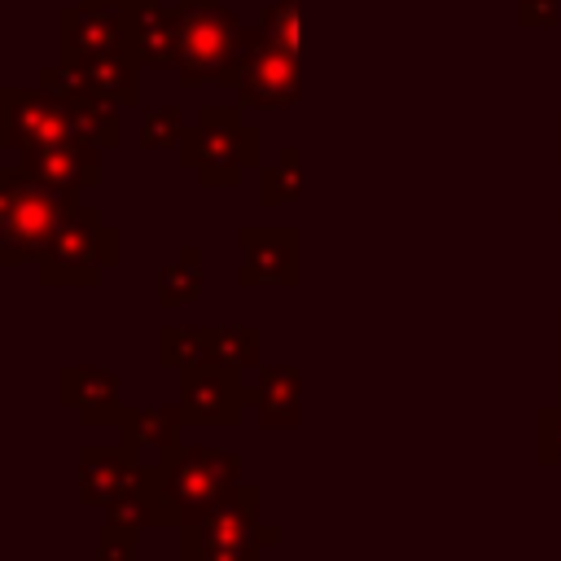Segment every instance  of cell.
Masks as SVG:
<instances>
[{
    "label": "cell",
    "instance_id": "26",
    "mask_svg": "<svg viewBox=\"0 0 561 561\" xmlns=\"http://www.w3.org/2000/svg\"><path fill=\"white\" fill-rule=\"evenodd\" d=\"M96 539H101V548H96V561H136V539H140V530L105 522Z\"/></svg>",
    "mask_w": 561,
    "mask_h": 561
},
{
    "label": "cell",
    "instance_id": "6",
    "mask_svg": "<svg viewBox=\"0 0 561 561\" xmlns=\"http://www.w3.org/2000/svg\"><path fill=\"white\" fill-rule=\"evenodd\" d=\"M158 482L171 495L180 526L206 517L232 486H241V456L224 451V447H202V443H180L162 465H158ZM175 526V530H180Z\"/></svg>",
    "mask_w": 561,
    "mask_h": 561
},
{
    "label": "cell",
    "instance_id": "3",
    "mask_svg": "<svg viewBox=\"0 0 561 561\" xmlns=\"http://www.w3.org/2000/svg\"><path fill=\"white\" fill-rule=\"evenodd\" d=\"M259 482L232 486L206 517L175 530V561H267L280 530L259 522Z\"/></svg>",
    "mask_w": 561,
    "mask_h": 561
},
{
    "label": "cell",
    "instance_id": "9",
    "mask_svg": "<svg viewBox=\"0 0 561 561\" xmlns=\"http://www.w3.org/2000/svg\"><path fill=\"white\" fill-rule=\"evenodd\" d=\"M39 88L57 92V96H92L118 110H136L140 105V66L127 48H114L105 57H92L83 66H39Z\"/></svg>",
    "mask_w": 561,
    "mask_h": 561
},
{
    "label": "cell",
    "instance_id": "1",
    "mask_svg": "<svg viewBox=\"0 0 561 561\" xmlns=\"http://www.w3.org/2000/svg\"><path fill=\"white\" fill-rule=\"evenodd\" d=\"M175 162L210 193L237 188L245 171L263 167V131L241 123V105H202L175 149Z\"/></svg>",
    "mask_w": 561,
    "mask_h": 561
},
{
    "label": "cell",
    "instance_id": "14",
    "mask_svg": "<svg viewBox=\"0 0 561 561\" xmlns=\"http://www.w3.org/2000/svg\"><path fill=\"white\" fill-rule=\"evenodd\" d=\"M57 399L79 416V425H118L127 403H123V377L114 368L96 364H66L57 373Z\"/></svg>",
    "mask_w": 561,
    "mask_h": 561
},
{
    "label": "cell",
    "instance_id": "25",
    "mask_svg": "<svg viewBox=\"0 0 561 561\" xmlns=\"http://www.w3.org/2000/svg\"><path fill=\"white\" fill-rule=\"evenodd\" d=\"M535 460L543 469L561 465V399L539 408V416H535Z\"/></svg>",
    "mask_w": 561,
    "mask_h": 561
},
{
    "label": "cell",
    "instance_id": "23",
    "mask_svg": "<svg viewBox=\"0 0 561 561\" xmlns=\"http://www.w3.org/2000/svg\"><path fill=\"white\" fill-rule=\"evenodd\" d=\"M259 26L272 44L302 53V0H267L259 9Z\"/></svg>",
    "mask_w": 561,
    "mask_h": 561
},
{
    "label": "cell",
    "instance_id": "29",
    "mask_svg": "<svg viewBox=\"0 0 561 561\" xmlns=\"http://www.w3.org/2000/svg\"><path fill=\"white\" fill-rule=\"evenodd\" d=\"M110 4H118L123 13H131V9H145V4H153V0H110Z\"/></svg>",
    "mask_w": 561,
    "mask_h": 561
},
{
    "label": "cell",
    "instance_id": "13",
    "mask_svg": "<svg viewBox=\"0 0 561 561\" xmlns=\"http://www.w3.org/2000/svg\"><path fill=\"white\" fill-rule=\"evenodd\" d=\"M153 465H140L118 438L110 447L101 443H83L79 447V500L92 508H114L118 500H127L131 491L145 486Z\"/></svg>",
    "mask_w": 561,
    "mask_h": 561
},
{
    "label": "cell",
    "instance_id": "24",
    "mask_svg": "<svg viewBox=\"0 0 561 561\" xmlns=\"http://www.w3.org/2000/svg\"><path fill=\"white\" fill-rule=\"evenodd\" d=\"M188 123L180 114V105H158V110H140V145L145 149H180Z\"/></svg>",
    "mask_w": 561,
    "mask_h": 561
},
{
    "label": "cell",
    "instance_id": "17",
    "mask_svg": "<svg viewBox=\"0 0 561 561\" xmlns=\"http://www.w3.org/2000/svg\"><path fill=\"white\" fill-rule=\"evenodd\" d=\"M127 53L136 57L140 70H167L180 57V18L175 4L167 9L162 0L131 9L127 13Z\"/></svg>",
    "mask_w": 561,
    "mask_h": 561
},
{
    "label": "cell",
    "instance_id": "18",
    "mask_svg": "<svg viewBox=\"0 0 561 561\" xmlns=\"http://www.w3.org/2000/svg\"><path fill=\"white\" fill-rule=\"evenodd\" d=\"M302 373L294 364H263L250 381V408L267 430H294L302 416Z\"/></svg>",
    "mask_w": 561,
    "mask_h": 561
},
{
    "label": "cell",
    "instance_id": "8",
    "mask_svg": "<svg viewBox=\"0 0 561 561\" xmlns=\"http://www.w3.org/2000/svg\"><path fill=\"white\" fill-rule=\"evenodd\" d=\"M83 136V114L70 96L44 92V88H0V145L9 153L44 149V145H70ZM92 145V140H88Z\"/></svg>",
    "mask_w": 561,
    "mask_h": 561
},
{
    "label": "cell",
    "instance_id": "12",
    "mask_svg": "<svg viewBox=\"0 0 561 561\" xmlns=\"http://www.w3.org/2000/svg\"><path fill=\"white\" fill-rule=\"evenodd\" d=\"M114 48H127V13L110 0H75L57 13V61L83 66L92 57H105Z\"/></svg>",
    "mask_w": 561,
    "mask_h": 561
},
{
    "label": "cell",
    "instance_id": "11",
    "mask_svg": "<svg viewBox=\"0 0 561 561\" xmlns=\"http://www.w3.org/2000/svg\"><path fill=\"white\" fill-rule=\"evenodd\" d=\"M175 390H180V416L193 430H232L241 421V408L250 403L245 377L219 364L175 373Z\"/></svg>",
    "mask_w": 561,
    "mask_h": 561
},
{
    "label": "cell",
    "instance_id": "22",
    "mask_svg": "<svg viewBox=\"0 0 561 561\" xmlns=\"http://www.w3.org/2000/svg\"><path fill=\"white\" fill-rule=\"evenodd\" d=\"M215 364L228 373H259L263 368V333L259 324H215Z\"/></svg>",
    "mask_w": 561,
    "mask_h": 561
},
{
    "label": "cell",
    "instance_id": "30",
    "mask_svg": "<svg viewBox=\"0 0 561 561\" xmlns=\"http://www.w3.org/2000/svg\"><path fill=\"white\" fill-rule=\"evenodd\" d=\"M557 162H561V110H557Z\"/></svg>",
    "mask_w": 561,
    "mask_h": 561
},
{
    "label": "cell",
    "instance_id": "2",
    "mask_svg": "<svg viewBox=\"0 0 561 561\" xmlns=\"http://www.w3.org/2000/svg\"><path fill=\"white\" fill-rule=\"evenodd\" d=\"M79 206H83L79 193L53 188L31 171H22L18 162H4L0 167V263L18 267L39 259L57 237V228L66 224V215Z\"/></svg>",
    "mask_w": 561,
    "mask_h": 561
},
{
    "label": "cell",
    "instance_id": "20",
    "mask_svg": "<svg viewBox=\"0 0 561 561\" xmlns=\"http://www.w3.org/2000/svg\"><path fill=\"white\" fill-rule=\"evenodd\" d=\"M302 197V149L298 145H280L272 153V162L259 167V206L276 210Z\"/></svg>",
    "mask_w": 561,
    "mask_h": 561
},
{
    "label": "cell",
    "instance_id": "31",
    "mask_svg": "<svg viewBox=\"0 0 561 561\" xmlns=\"http://www.w3.org/2000/svg\"><path fill=\"white\" fill-rule=\"evenodd\" d=\"M557 224H561V210H557Z\"/></svg>",
    "mask_w": 561,
    "mask_h": 561
},
{
    "label": "cell",
    "instance_id": "16",
    "mask_svg": "<svg viewBox=\"0 0 561 561\" xmlns=\"http://www.w3.org/2000/svg\"><path fill=\"white\" fill-rule=\"evenodd\" d=\"M114 430H118V443L140 465H162L180 447V434L188 425L180 416V403H140V408H127Z\"/></svg>",
    "mask_w": 561,
    "mask_h": 561
},
{
    "label": "cell",
    "instance_id": "28",
    "mask_svg": "<svg viewBox=\"0 0 561 561\" xmlns=\"http://www.w3.org/2000/svg\"><path fill=\"white\" fill-rule=\"evenodd\" d=\"M557 399H561V311H557Z\"/></svg>",
    "mask_w": 561,
    "mask_h": 561
},
{
    "label": "cell",
    "instance_id": "15",
    "mask_svg": "<svg viewBox=\"0 0 561 561\" xmlns=\"http://www.w3.org/2000/svg\"><path fill=\"white\" fill-rule=\"evenodd\" d=\"M101 158L105 149L88 145V140H70V145H44V149H26L13 153V162L22 171H31L35 180L66 188V193H88L101 184Z\"/></svg>",
    "mask_w": 561,
    "mask_h": 561
},
{
    "label": "cell",
    "instance_id": "10",
    "mask_svg": "<svg viewBox=\"0 0 561 561\" xmlns=\"http://www.w3.org/2000/svg\"><path fill=\"white\" fill-rule=\"evenodd\" d=\"M237 285L259 289V285H280L294 289L302 280V237L294 224H241L237 228Z\"/></svg>",
    "mask_w": 561,
    "mask_h": 561
},
{
    "label": "cell",
    "instance_id": "19",
    "mask_svg": "<svg viewBox=\"0 0 561 561\" xmlns=\"http://www.w3.org/2000/svg\"><path fill=\"white\" fill-rule=\"evenodd\" d=\"M158 364L171 373L215 364V324H162L158 329Z\"/></svg>",
    "mask_w": 561,
    "mask_h": 561
},
{
    "label": "cell",
    "instance_id": "7",
    "mask_svg": "<svg viewBox=\"0 0 561 561\" xmlns=\"http://www.w3.org/2000/svg\"><path fill=\"white\" fill-rule=\"evenodd\" d=\"M224 88L237 92V105L250 110H285L302 96V75H298V53L272 44L263 26H245L241 48L224 75Z\"/></svg>",
    "mask_w": 561,
    "mask_h": 561
},
{
    "label": "cell",
    "instance_id": "27",
    "mask_svg": "<svg viewBox=\"0 0 561 561\" xmlns=\"http://www.w3.org/2000/svg\"><path fill=\"white\" fill-rule=\"evenodd\" d=\"M561 22V0H517V26L522 31H548Z\"/></svg>",
    "mask_w": 561,
    "mask_h": 561
},
{
    "label": "cell",
    "instance_id": "4",
    "mask_svg": "<svg viewBox=\"0 0 561 561\" xmlns=\"http://www.w3.org/2000/svg\"><path fill=\"white\" fill-rule=\"evenodd\" d=\"M105 267H118V228H110L88 202L66 215L48 250L35 259L44 289H92Z\"/></svg>",
    "mask_w": 561,
    "mask_h": 561
},
{
    "label": "cell",
    "instance_id": "21",
    "mask_svg": "<svg viewBox=\"0 0 561 561\" xmlns=\"http://www.w3.org/2000/svg\"><path fill=\"white\" fill-rule=\"evenodd\" d=\"M202 298V245H180L175 259L158 272V307L175 311Z\"/></svg>",
    "mask_w": 561,
    "mask_h": 561
},
{
    "label": "cell",
    "instance_id": "5",
    "mask_svg": "<svg viewBox=\"0 0 561 561\" xmlns=\"http://www.w3.org/2000/svg\"><path fill=\"white\" fill-rule=\"evenodd\" d=\"M175 18H180V57H175V79L184 88L197 83H224L245 22L224 4V0H175Z\"/></svg>",
    "mask_w": 561,
    "mask_h": 561
}]
</instances>
